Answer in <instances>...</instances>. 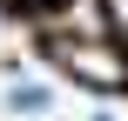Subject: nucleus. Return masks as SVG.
<instances>
[{
    "label": "nucleus",
    "instance_id": "obj_1",
    "mask_svg": "<svg viewBox=\"0 0 128 121\" xmlns=\"http://www.w3.org/2000/svg\"><path fill=\"white\" fill-rule=\"evenodd\" d=\"M47 47V61L61 67V74H74L81 88H94V94H128V54L108 40V34H47L40 40Z\"/></svg>",
    "mask_w": 128,
    "mask_h": 121
},
{
    "label": "nucleus",
    "instance_id": "obj_2",
    "mask_svg": "<svg viewBox=\"0 0 128 121\" xmlns=\"http://www.w3.org/2000/svg\"><path fill=\"white\" fill-rule=\"evenodd\" d=\"M101 13H108V27H115L108 40H115V47L128 54V0H101Z\"/></svg>",
    "mask_w": 128,
    "mask_h": 121
},
{
    "label": "nucleus",
    "instance_id": "obj_3",
    "mask_svg": "<svg viewBox=\"0 0 128 121\" xmlns=\"http://www.w3.org/2000/svg\"><path fill=\"white\" fill-rule=\"evenodd\" d=\"M7 108H14V115H40V108H47V88H14Z\"/></svg>",
    "mask_w": 128,
    "mask_h": 121
},
{
    "label": "nucleus",
    "instance_id": "obj_4",
    "mask_svg": "<svg viewBox=\"0 0 128 121\" xmlns=\"http://www.w3.org/2000/svg\"><path fill=\"white\" fill-rule=\"evenodd\" d=\"M27 7H47V0H27Z\"/></svg>",
    "mask_w": 128,
    "mask_h": 121
},
{
    "label": "nucleus",
    "instance_id": "obj_5",
    "mask_svg": "<svg viewBox=\"0 0 128 121\" xmlns=\"http://www.w3.org/2000/svg\"><path fill=\"white\" fill-rule=\"evenodd\" d=\"M101 121H108V115H101Z\"/></svg>",
    "mask_w": 128,
    "mask_h": 121
}]
</instances>
